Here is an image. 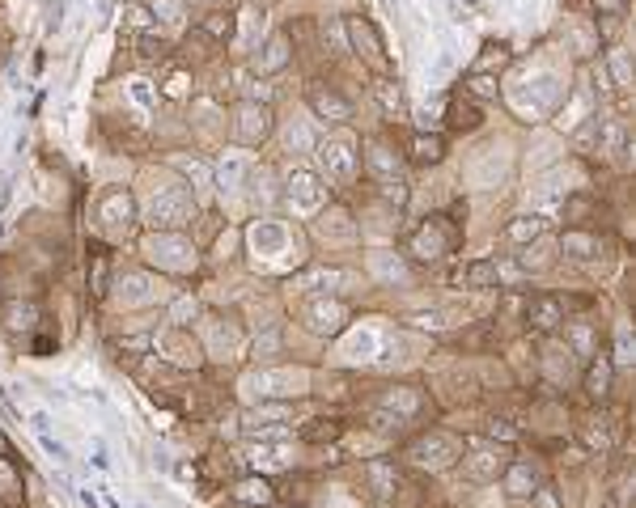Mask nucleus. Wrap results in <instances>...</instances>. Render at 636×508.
<instances>
[{
	"mask_svg": "<svg viewBox=\"0 0 636 508\" xmlns=\"http://www.w3.org/2000/svg\"><path fill=\"white\" fill-rule=\"evenodd\" d=\"M242 119H247V124H242V140H255V136L267 132V110L247 106V110H242Z\"/></svg>",
	"mask_w": 636,
	"mask_h": 508,
	"instance_id": "obj_13",
	"label": "nucleus"
},
{
	"mask_svg": "<svg viewBox=\"0 0 636 508\" xmlns=\"http://www.w3.org/2000/svg\"><path fill=\"white\" fill-rule=\"evenodd\" d=\"M492 437H505V440H513V428L505 424V420H492V428H488Z\"/></svg>",
	"mask_w": 636,
	"mask_h": 508,
	"instance_id": "obj_21",
	"label": "nucleus"
},
{
	"mask_svg": "<svg viewBox=\"0 0 636 508\" xmlns=\"http://www.w3.org/2000/svg\"><path fill=\"white\" fill-rule=\"evenodd\" d=\"M607 385H611V360L598 356L585 373V390H590V399H607Z\"/></svg>",
	"mask_w": 636,
	"mask_h": 508,
	"instance_id": "obj_8",
	"label": "nucleus"
},
{
	"mask_svg": "<svg viewBox=\"0 0 636 508\" xmlns=\"http://www.w3.org/2000/svg\"><path fill=\"white\" fill-rule=\"evenodd\" d=\"M530 500H535V504H539V508H560V500H556V495H552V487H539V492L530 495Z\"/></svg>",
	"mask_w": 636,
	"mask_h": 508,
	"instance_id": "obj_18",
	"label": "nucleus"
},
{
	"mask_svg": "<svg viewBox=\"0 0 636 508\" xmlns=\"http://www.w3.org/2000/svg\"><path fill=\"white\" fill-rule=\"evenodd\" d=\"M607 5H620V0H607Z\"/></svg>",
	"mask_w": 636,
	"mask_h": 508,
	"instance_id": "obj_23",
	"label": "nucleus"
},
{
	"mask_svg": "<svg viewBox=\"0 0 636 508\" xmlns=\"http://www.w3.org/2000/svg\"><path fill=\"white\" fill-rule=\"evenodd\" d=\"M0 457H9V440L0 437Z\"/></svg>",
	"mask_w": 636,
	"mask_h": 508,
	"instance_id": "obj_22",
	"label": "nucleus"
},
{
	"mask_svg": "<svg viewBox=\"0 0 636 508\" xmlns=\"http://www.w3.org/2000/svg\"><path fill=\"white\" fill-rule=\"evenodd\" d=\"M310 327L314 330H327V335H332V330H340L344 327V305H310Z\"/></svg>",
	"mask_w": 636,
	"mask_h": 508,
	"instance_id": "obj_5",
	"label": "nucleus"
},
{
	"mask_svg": "<svg viewBox=\"0 0 636 508\" xmlns=\"http://www.w3.org/2000/svg\"><path fill=\"white\" fill-rule=\"evenodd\" d=\"M505 454H471L467 462H463V475H467L471 483H492L497 475H505Z\"/></svg>",
	"mask_w": 636,
	"mask_h": 508,
	"instance_id": "obj_3",
	"label": "nucleus"
},
{
	"mask_svg": "<svg viewBox=\"0 0 636 508\" xmlns=\"http://www.w3.org/2000/svg\"><path fill=\"white\" fill-rule=\"evenodd\" d=\"M34 322H39V305H30V301L5 305V327L9 330H34Z\"/></svg>",
	"mask_w": 636,
	"mask_h": 508,
	"instance_id": "obj_7",
	"label": "nucleus"
},
{
	"mask_svg": "<svg viewBox=\"0 0 636 508\" xmlns=\"http://www.w3.org/2000/svg\"><path fill=\"white\" fill-rule=\"evenodd\" d=\"M234 495H238V504H259V508H272V500H276L272 487H267L263 479H242L234 487Z\"/></svg>",
	"mask_w": 636,
	"mask_h": 508,
	"instance_id": "obj_4",
	"label": "nucleus"
},
{
	"mask_svg": "<svg viewBox=\"0 0 636 508\" xmlns=\"http://www.w3.org/2000/svg\"><path fill=\"white\" fill-rule=\"evenodd\" d=\"M492 280H497V267H492V263H471V267H467V284H471V289H488Z\"/></svg>",
	"mask_w": 636,
	"mask_h": 508,
	"instance_id": "obj_15",
	"label": "nucleus"
},
{
	"mask_svg": "<svg viewBox=\"0 0 636 508\" xmlns=\"http://www.w3.org/2000/svg\"><path fill=\"white\" fill-rule=\"evenodd\" d=\"M340 432H344V424H340V420H314V428H302L305 440H335Z\"/></svg>",
	"mask_w": 636,
	"mask_h": 508,
	"instance_id": "obj_14",
	"label": "nucleus"
},
{
	"mask_svg": "<svg viewBox=\"0 0 636 508\" xmlns=\"http://www.w3.org/2000/svg\"><path fill=\"white\" fill-rule=\"evenodd\" d=\"M535 234H539V220H535V217H522L518 225H510L513 242H526V237H535Z\"/></svg>",
	"mask_w": 636,
	"mask_h": 508,
	"instance_id": "obj_17",
	"label": "nucleus"
},
{
	"mask_svg": "<svg viewBox=\"0 0 636 508\" xmlns=\"http://www.w3.org/2000/svg\"><path fill=\"white\" fill-rule=\"evenodd\" d=\"M471 89H475V94H497V85H492V81H488V77H475V81H471Z\"/></svg>",
	"mask_w": 636,
	"mask_h": 508,
	"instance_id": "obj_19",
	"label": "nucleus"
},
{
	"mask_svg": "<svg viewBox=\"0 0 636 508\" xmlns=\"http://www.w3.org/2000/svg\"><path fill=\"white\" fill-rule=\"evenodd\" d=\"M442 152H445V140L442 136H420L412 140V162L416 165H433V162H442Z\"/></svg>",
	"mask_w": 636,
	"mask_h": 508,
	"instance_id": "obj_6",
	"label": "nucleus"
},
{
	"mask_svg": "<svg viewBox=\"0 0 636 508\" xmlns=\"http://www.w3.org/2000/svg\"><path fill=\"white\" fill-rule=\"evenodd\" d=\"M530 322H535V330H552L556 322H560V305L552 301V297H539V301L530 305Z\"/></svg>",
	"mask_w": 636,
	"mask_h": 508,
	"instance_id": "obj_10",
	"label": "nucleus"
},
{
	"mask_svg": "<svg viewBox=\"0 0 636 508\" xmlns=\"http://www.w3.org/2000/svg\"><path fill=\"white\" fill-rule=\"evenodd\" d=\"M310 106H314L318 115H327V119H348V102L340 94H323V89H314V94H310Z\"/></svg>",
	"mask_w": 636,
	"mask_h": 508,
	"instance_id": "obj_9",
	"label": "nucleus"
},
{
	"mask_svg": "<svg viewBox=\"0 0 636 508\" xmlns=\"http://www.w3.org/2000/svg\"><path fill=\"white\" fill-rule=\"evenodd\" d=\"M442 250H450V234H445V217H433L429 225H420L412 237V254L416 259H442Z\"/></svg>",
	"mask_w": 636,
	"mask_h": 508,
	"instance_id": "obj_1",
	"label": "nucleus"
},
{
	"mask_svg": "<svg viewBox=\"0 0 636 508\" xmlns=\"http://www.w3.org/2000/svg\"><path fill=\"white\" fill-rule=\"evenodd\" d=\"M510 470V495H535V470L530 466H505Z\"/></svg>",
	"mask_w": 636,
	"mask_h": 508,
	"instance_id": "obj_11",
	"label": "nucleus"
},
{
	"mask_svg": "<svg viewBox=\"0 0 636 508\" xmlns=\"http://www.w3.org/2000/svg\"><path fill=\"white\" fill-rule=\"evenodd\" d=\"M107 272H111L107 250H94V272H89V289H94V297H107Z\"/></svg>",
	"mask_w": 636,
	"mask_h": 508,
	"instance_id": "obj_12",
	"label": "nucleus"
},
{
	"mask_svg": "<svg viewBox=\"0 0 636 508\" xmlns=\"http://www.w3.org/2000/svg\"><path fill=\"white\" fill-rule=\"evenodd\" d=\"M378 94H382V102H387V106H399V89H390V81H382V89H378Z\"/></svg>",
	"mask_w": 636,
	"mask_h": 508,
	"instance_id": "obj_20",
	"label": "nucleus"
},
{
	"mask_svg": "<svg viewBox=\"0 0 636 508\" xmlns=\"http://www.w3.org/2000/svg\"><path fill=\"white\" fill-rule=\"evenodd\" d=\"M475 124H480L475 106H463V102H454V106H450V127H475Z\"/></svg>",
	"mask_w": 636,
	"mask_h": 508,
	"instance_id": "obj_16",
	"label": "nucleus"
},
{
	"mask_svg": "<svg viewBox=\"0 0 636 508\" xmlns=\"http://www.w3.org/2000/svg\"><path fill=\"white\" fill-rule=\"evenodd\" d=\"M98 220H102L107 229H115V234H127V229H132V220H136V204H132V195L111 191L107 199H102V208H98Z\"/></svg>",
	"mask_w": 636,
	"mask_h": 508,
	"instance_id": "obj_2",
	"label": "nucleus"
}]
</instances>
